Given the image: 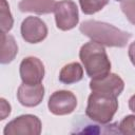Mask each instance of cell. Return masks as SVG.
<instances>
[{"instance_id":"1","label":"cell","mask_w":135,"mask_h":135,"mask_svg":"<svg viewBox=\"0 0 135 135\" xmlns=\"http://www.w3.org/2000/svg\"><path fill=\"white\" fill-rule=\"evenodd\" d=\"M79 30L92 41L109 47H124L132 36L130 33L112 24L97 20L83 21Z\"/></svg>"},{"instance_id":"2","label":"cell","mask_w":135,"mask_h":135,"mask_svg":"<svg viewBox=\"0 0 135 135\" xmlns=\"http://www.w3.org/2000/svg\"><path fill=\"white\" fill-rule=\"evenodd\" d=\"M79 58L91 79L101 78L111 72V61L102 44L95 41L84 43L79 51Z\"/></svg>"},{"instance_id":"3","label":"cell","mask_w":135,"mask_h":135,"mask_svg":"<svg viewBox=\"0 0 135 135\" xmlns=\"http://www.w3.org/2000/svg\"><path fill=\"white\" fill-rule=\"evenodd\" d=\"M117 110L118 101L116 96L92 91L88 98L85 115L97 123L105 124L112 120Z\"/></svg>"},{"instance_id":"4","label":"cell","mask_w":135,"mask_h":135,"mask_svg":"<svg viewBox=\"0 0 135 135\" xmlns=\"http://www.w3.org/2000/svg\"><path fill=\"white\" fill-rule=\"evenodd\" d=\"M42 123L36 115L24 114L11 120L3 130L4 135H39Z\"/></svg>"},{"instance_id":"5","label":"cell","mask_w":135,"mask_h":135,"mask_svg":"<svg viewBox=\"0 0 135 135\" xmlns=\"http://www.w3.org/2000/svg\"><path fill=\"white\" fill-rule=\"evenodd\" d=\"M56 25L61 31H70L79 22V13L76 3L72 0H62L55 6Z\"/></svg>"},{"instance_id":"6","label":"cell","mask_w":135,"mask_h":135,"mask_svg":"<svg viewBox=\"0 0 135 135\" xmlns=\"http://www.w3.org/2000/svg\"><path fill=\"white\" fill-rule=\"evenodd\" d=\"M77 107V98L71 91L60 90L54 92L47 101L50 112L57 116L68 115L74 112Z\"/></svg>"},{"instance_id":"7","label":"cell","mask_w":135,"mask_h":135,"mask_svg":"<svg viewBox=\"0 0 135 135\" xmlns=\"http://www.w3.org/2000/svg\"><path fill=\"white\" fill-rule=\"evenodd\" d=\"M20 32L25 42L39 43L46 38L47 26L45 22L39 17L28 16L22 21Z\"/></svg>"},{"instance_id":"8","label":"cell","mask_w":135,"mask_h":135,"mask_svg":"<svg viewBox=\"0 0 135 135\" xmlns=\"http://www.w3.org/2000/svg\"><path fill=\"white\" fill-rule=\"evenodd\" d=\"M20 77L23 83L37 84L43 80L45 71L42 61L34 56L25 57L19 66Z\"/></svg>"},{"instance_id":"9","label":"cell","mask_w":135,"mask_h":135,"mask_svg":"<svg viewBox=\"0 0 135 135\" xmlns=\"http://www.w3.org/2000/svg\"><path fill=\"white\" fill-rule=\"evenodd\" d=\"M90 89L93 92H101L118 97L124 89V82L117 74L109 73L104 77L91 79Z\"/></svg>"},{"instance_id":"10","label":"cell","mask_w":135,"mask_h":135,"mask_svg":"<svg viewBox=\"0 0 135 135\" xmlns=\"http://www.w3.org/2000/svg\"><path fill=\"white\" fill-rule=\"evenodd\" d=\"M44 97V86L42 83L20 84L17 91V99L23 107L33 108L41 103Z\"/></svg>"},{"instance_id":"11","label":"cell","mask_w":135,"mask_h":135,"mask_svg":"<svg viewBox=\"0 0 135 135\" xmlns=\"http://www.w3.org/2000/svg\"><path fill=\"white\" fill-rule=\"evenodd\" d=\"M55 0H21L18 7L23 13H34L37 15L50 14L55 11Z\"/></svg>"},{"instance_id":"12","label":"cell","mask_w":135,"mask_h":135,"mask_svg":"<svg viewBox=\"0 0 135 135\" xmlns=\"http://www.w3.org/2000/svg\"><path fill=\"white\" fill-rule=\"evenodd\" d=\"M18 53V45L15 38L6 33H1V55L0 62L6 64L12 62Z\"/></svg>"},{"instance_id":"13","label":"cell","mask_w":135,"mask_h":135,"mask_svg":"<svg viewBox=\"0 0 135 135\" xmlns=\"http://www.w3.org/2000/svg\"><path fill=\"white\" fill-rule=\"evenodd\" d=\"M83 78V68L78 62H71L65 64L60 73L59 80L64 84H72L80 81Z\"/></svg>"},{"instance_id":"14","label":"cell","mask_w":135,"mask_h":135,"mask_svg":"<svg viewBox=\"0 0 135 135\" xmlns=\"http://www.w3.org/2000/svg\"><path fill=\"white\" fill-rule=\"evenodd\" d=\"M14 25V19L6 0H0V28L1 33H7Z\"/></svg>"},{"instance_id":"15","label":"cell","mask_w":135,"mask_h":135,"mask_svg":"<svg viewBox=\"0 0 135 135\" xmlns=\"http://www.w3.org/2000/svg\"><path fill=\"white\" fill-rule=\"evenodd\" d=\"M108 3L109 0H79L81 11L85 15H93L101 11Z\"/></svg>"},{"instance_id":"16","label":"cell","mask_w":135,"mask_h":135,"mask_svg":"<svg viewBox=\"0 0 135 135\" xmlns=\"http://www.w3.org/2000/svg\"><path fill=\"white\" fill-rule=\"evenodd\" d=\"M119 133L135 135V115H127L119 123Z\"/></svg>"},{"instance_id":"17","label":"cell","mask_w":135,"mask_h":135,"mask_svg":"<svg viewBox=\"0 0 135 135\" xmlns=\"http://www.w3.org/2000/svg\"><path fill=\"white\" fill-rule=\"evenodd\" d=\"M120 8L127 19L135 25V0H123L120 3Z\"/></svg>"},{"instance_id":"18","label":"cell","mask_w":135,"mask_h":135,"mask_svg":"<svg viewBox=\"0 0 135 135\" xmlns=\"http://www.w3.org/2000/svg\"><path fill=\"white\" fill-rule=\"evenodd\" d=\"M0 103H1V111H0L1 116H0V119L3 120L11 114V104L4 98L0 99Z\"/></svg>"},{"instance_id":"19","label":"cell","mask_w":135,"mask_h":135,"mask_svg":"<svg viewBox=\"0 0 135 135\" xmlns=\"http://www.w3.org/2000/svg\"><path fill=\"white\" fill-rule=\"evenodd\" d=\"M128 54H129V58H130L132 64L135 66V41H133V42L129 45Z\"/></svg>"},{"instance_id":"20","label":"cell","mask_w":135,"mask_h":135,"mask_svg":"<svg viewBox=\"0 0 135 135\" xmlns=\"http://www.w3.org/2000/svg\"><path fill=\"white\" fill-rule=\"evenodd\" d=\"M129 109L135 114V94L129 99Z\"/></svg>"},{"instance_id":"21","label":"cell","mask_w":135,"mask_h":135,"mask_svg":"<svg viewBox=\"0 0 135 135\" xmlns=\"http://www.w3.org/2000/svg\"><path fill=\"white\" fill-rule=\"evenodd\" d=\"M115 1H120V2H121V1H123V0H115Z\"/></svg>"}]
</instances>
